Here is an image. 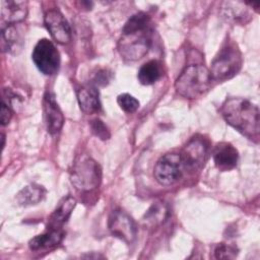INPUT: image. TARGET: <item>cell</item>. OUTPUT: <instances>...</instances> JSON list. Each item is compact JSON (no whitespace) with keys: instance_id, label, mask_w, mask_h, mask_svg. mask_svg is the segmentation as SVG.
Listing matches in <instances>:
<instances>
[{"instance_id":"obj_23","label":"cell","mask_w":260,"mask_h":260,"mask_svg":"<svg viewBox=\"0 0 260 260\" xmlns=\"http://www.w3.org/2000/svg\"><path fill=\"white\" fill-rule=\"evenodd\" d=\"M90 127H91L92 133L100 139L107 140L110 138V136H111L110 131H109L108 127L106 126V124L101 119L92 120L90 123Z\"/></svg>"},{"instance_id":"obj_12","label":"cell","mask_w":260,"mask_h":260,"mask_svg":"<svg viewBox=\"0 0 260 260\" xmlns=\"http://www.w3.org/2000/svg\"><path fill=\"white\" fill-rule=\"evenodd\" d=\"M212 157L214 165L218 170L230 171L237 167L239 152L231 143L219 142L213 149Z\"/></svg>"},{"instance_id":"obj_20","label":"cell","mask_w":260,"mask_h":260,"mask_svg":"<svg viewBox=\"0 0 260 260\" xmlns=\"http://www.w3.org/2000/svg\"><path fill=\"white\" fill-rule=\"evenodd\" d=\"M169 209L164 202L153 203L143 216V221L149 226H157L168 218Z\"/></svg>"},{"instance_id":"obj_13","label":"cell","mask_w":260,"mask_h":260,"mask_svg":"<svg viewBox=\"0 0 260 260\" xmlns=\"http://www.w3.org/2000/svg\"><path fill=\"white\" fill-rule=\"evenodd\" d=\"M27 11V1H1V18L6 24H16L18 22H21L25 19Z\"/></svg>"},{"instance_id":"obj_25","label":"cell","mask_w":260,"mask_h":260,"mask_svg":"<svg viewBox=\"0 0 260 260\" xmlns=\"http://www.w3.org/2000/svg\"><path fill=\"white\" fill-rule=\"evenodd\" d=\"M111 74L108 72V70H101L96 73L94 77V83L100 85H106L110 82Z\"/></svg>"},{"instance_id":"obj_1","label":"cell","mask_w":260,"mask_h":260,"mask_svg":"<svg viewBox=\"0 0 260 260\" xmlns=\"http://www.w3.org/2000/svg\"><path fill=\"white\" fill-rule=\"evenodd\" d=\"M152 21L149 15L138 12L132 15L122 29L118 42V51L127 61H136L144 57L151 46Z\"/></svg>"},{"instance_id":"obj_10","label":"cell","mask_w":260,"mask_h":260,"mask_svg":"<svg viewBox=\"0 0 260 260\" xmlns=\"http://www.w3.org/2000/svg\"><path fill=\"white\" fill-rule=\"evenodd\" d=\"M43 109L47 131L52 135L58 133L63 127L64 116L53 92L47 91L45 93L43 99Z\"/></svg>"},{"instance_id":"obj_5","label":"cell","mask_w":260,"mask_h":260,"mask_svg":"<svg viewBox=\"0 0 260 260\" xmlns=\"http://www.w3.org/2000/svg\"><path fill=\"white\" fill-rule=\"evenodd\" d=\"M242 66V55L235 44L224 46L211 62V78L223 81L238 73Z\"/></svg>"},{"instance_id":"obj_7","label":"cell","mask_w":260,"mask_h":260,"mask_svg":"<svg viewBox=\"0 0 260 260\" xmlns=\"http://www.w3.org/2000/svg\"><path fill=\"white\" fill-rule=\"evenodd\" d=\"M184 169L181 154L170 152L157 160L153 169V176L160 185L169 186L176 183L182 177Z\"/></svg>"},{"instance_id":"obj_24","label":"cell","mask_w":260,"mask_h":260,"mask_svg":"<svg viewBox=\"0 0 260 260\" xmlns=\"http://www.w3.org/2000/svg\"><path fill=\"white\" fill-rule=\"evenodd\" d=\"M12 118V109L8 107L6 104L2 103L1 106V125H7Z\"/></svg>"},{"instance_id":"obj_18","label":"cell","mask_w":260,"mask_h":260,"mask_svg":"<svg viewBox=\"0 0 260 260\" xmlns=\"http://www.w3.org/2000/svg\"><path fill=\"white\" fill-rule=\"evenodd\" d=\"M63 236L64 234L62 231L49 229L48 232L38 235L30 239V241L28 242V247L32 251L53 248L61 243Z\"/></svg>"},{"instance_id":"obj_21","label":"cell","mask_w":260,"mask_h":260,"mask_svg":"<svg viewBox=\"0 0 260 260\" xmlns=\"http://www.w3.org/2000/svg\"><path fill=\"white\" fill-rule=\"evenodd\" d=\"M119 107L126 113H134L139 108V102L129 93H121L117 98Z\"/></svg>"},{"instance_id":"obj_26","label":"cell","mask_w":260,"mask_h":260,"mask_svg":"<svg viewBox=\"0 0 260 260\" xmlns=\"http://www.w3.org/2000/svg\"><path fill=\"white\" fill-rule=\"evenodd\" d=\"M1 137H2V148H4V145H5V136H4L3 133H2V135H1Z\"/></svg>"},{"instance_id":"obj_14","label":"cell","mask_w":260,"mask_h":260,"mask_svg":"<svg viewBox=\"0 0 260 260\" xmlns=\"http://www.w3.org/2000/svg\"><path fill=\"white\" fill-rule=\"evenodd\" d=\"M77 101L80 110L85 114H93L101 110L100 93L93 84L81 86L77 90Z\"/></svg>"},{"instance_id":"obj_11","label":"cell","mask_w":260,"mask_h":260,"mask_svg":"<svg viewBox=\"0 0 260 260\" xmlns=\"http://www.w3.org/2000/svg\"><path fill=\"white\" fill-rule=\"evenodd\" d=\"M181 157L185 169H198L204 165L207 154V146L203 140L199 138L191 139L183 148Z\"/></svg>"},{"instance_id":"obj_3","label":"cell","mask_w":260,"mask_h":260,"mask_svg":"<svg viewBox=\"0 0 260 260\" xmlns=\"http://www.w3.org/2000/svg\"><path fill=\"white\" fill-rule=\"evenodd\" d=\"M208 68L200 64L187 66L175 81L176 91L187 99H195L205 93L211 85Z\"/></svg>"},{"instance_id":"obj_2","label":"cell","mask_w":260,"mask_h":260,"mask_svg":"<svg viewBox=\"0 0 260 260\" xmlns=\"http://www.w3.org/2000/svg\"><path fill=\"white\" fill-rule=\"evenodd\" d=\"M220 113L224 121L247 138L258 142L259 109L243 98H230L221 105Z\"/></svg>"},{"instance_id":"obj_6","label":"cell","mask_w":260,"mask_h":260,"mask_svg":"<svg viewBox=\"0 0 260 260\" xmlns=\"http://www.w3.org/2000/svg\"><path fill=\"white\" fill-rule=\"evenodd\" d=\"M31 59L37 68L45 75L57 73L60 67V54L48 39L40 40L34 48Z\"/></svg>"},{"instance_id":"obj_15","label":"cell","mask_w":260,"mask_h":260,"mask_svg":"<svg viewBox=\"0 0 260 260\" xmlns=\"http://www.w3.org/2000/svg\"><path fill=\"white\" fill-rule=\"evenodd\" d=\"M23 45V36L16 24H6L1 29V47L3 52L17 54Z\"/></svg>"},{"instance_id":"obj_9","label":"cell","mask_w":260,"mask_h":260,"mask_svg":"<svg viewBox=\"0 0 260 260\" xmlns=\"http://www.w3.org/2000/svg\"><path fill=\"white\" fill-rule=\"evenodd\" d=\"M44 21L50 35L57 43L65 45L71 41V27L60 11L49 10L45 14Z\"/></svg>"},{"instance_id":"obj_22","label":"cell","mask_w":260,"mask_h":260,"mask_svg":"<svg viewBox=\"0 0 260 260\" xmlns=\"http://www.w3.org/2000/svg\"><path fill=\"white\" fill-rule=\"evenodd\" d=\"M237 255L238 249L226 244H219L214 250V256L216 259H234Z\"/></svg>"},{"instance_id":"obj_4","label":"cell","mask_w":260,"mask_h":260,"mask_svg":"<svg viewBox=\"0 0 260 260\" xmlns=\"http://www.w3.org/2000/svg\"><path fill=\"white\" fill-rule=\"evenodd\" d=\"M70 181L79 191H91L101 184L102 168L90 156L80 154L73 162L70 172Z\"/></svg>"},{"instance_id":"obj_17","label":"cell","mask_w":260,"mask_h":260,"mask_svg":"<svg viewBox=\"0 0 260 260\" xmlns=\"http://www.w3.org/2000/svg\"><path fill=\"white\" fill-rule=\"evenodd\" d=\"M46 189L39 184H29L22 188L15 197L18 205L31 206L41 202L46 196Z\"/></svg>"},{"instance_id":"obj_19","label":"cell","mask_w":260,"mask_h":260,"mask_svg":"<svg viewBox=\"0 0 260 260\" xmlns=\"http://www.w3.org/2000/svg\"><path fill=\"white\" fill-rule=\"evenodd\" d=\"M161 64L156 60H150L140 67L137 78L141 84L150 85L155 83L161 77Z\"/></svg>"},{"instance_id":"obj_8","label":"cell","mask_w":260,"mask_h":260,"mask_svg":"<svg viewBox=\"0 0 260 260\" xmlns=\"http://www.w3.org/2000/svg\"><path fill=\"white\" fill-rule=\"evenodd\" d=\"M108 226L113 236L121 239L127 244H131L136 238L137 228L135 221L121 209H116L111 213Z\"/></svg>"},{"instance_id":"obj_16","label":"cell","mask_w":260,"mask_h":260,"mask_svg":"<svg viewBox=\"0 0 260 260\" xmlns=\"http://www.w3.org/2000/svg\"><path fill=\"white\" fill-rule=\"evenodd\" d=\"M76 200L72 196L64 197L49 217L48 229L60 230V228L68 220L73 209L75 208Z\"/></svg>"}]
</instances>
